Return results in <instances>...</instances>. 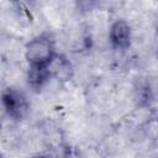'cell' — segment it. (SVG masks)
I'll return each instance as SVG.
<instances>
[{"instance_id": "cell-1", "label": "cell", "mask_w": 158, "mask_h": 158, "mask_svg": "<svg viewBox=\"0 0 158 158\" xmlns=\"http://www.w3.org/2000/svg\"><path fill=\"white\" fill-rule=\"evenodd\" d=\"M56 54V42L48 32L35 36L25 46V58L30 67H46Z\"/></svg>"}, {"instance_id": "cell-2", "label": "cell", "mask_w": 158, "mask_h": 158, "mask_svg": "<svg viewBox=\"0 0 158 158\" xmlns=\"http://www.w3.org/2000/svg\"><path fill=\"white\" fill-rule=\"evenodd\" d=\"M1 102L6 115L16 121L22 120L30 109V104L26 95L14 86L4 89L1 94Z\"/></svg>"}, {"instance_id": "cell-3", "label": "cell", "mask_w": 158, "mask_h": 158, "mask_svg": "<svg viewBox=\"0 0 158 158\" xmlns=\"http://www.w3.org/2000/svg\"><path fill=\"white\" fill-rule=\"evenodd\" d=\"M109 40L115 49H127L132 42V30L130 23L123 19L114 21L109 30Z\"/></svg>"}, {"instance_id": "cell-4", "label": "cell", "mask_w": 158, "mask_h": 158, "mask_svg": "<svg viewBox=\"0 0 158 158\" xmlns=\"http://www.w3.org/2000/svg\"><path fill=\"white\" fill-rule=\"evenodd\" d=\"M51 78H52V75H51V72L48 69V65H46V67H30V69H28L27 81H28V85L33 89L42 88Z\"/></svg>"}, {"instance_id": "cell-5", "label": "cell", "mask_w": 158, "mask_h": 158, "mask_svg": "<svg viewBox=\"0 0 158 158\" xmlns=\"http://www.w3.org/2000/svg\"><path fill=\"white\" fill-rule=\"evenodd\" d=\"M48 69L51 72L52 78H58V79H63L65 77L69 75V70H70V63L69 60H67V58L62 54H56L54 58L52 59V62L48 64Z\"/></svg>"}, {"instance_id": "cell-6", "label": "cell", "mask_w": 158, "mask_h": 158, "mask_svg": "<svg viewBox=\"0 0 158 158\" xmlns=\"http://www.w3.org/2000/svg\"><path fill=\"white\" fill-rule=\"evenodd\" d=\"M33 158H48V157H46V156H37V157H33Z\"/></svg>"}]
</instances>
